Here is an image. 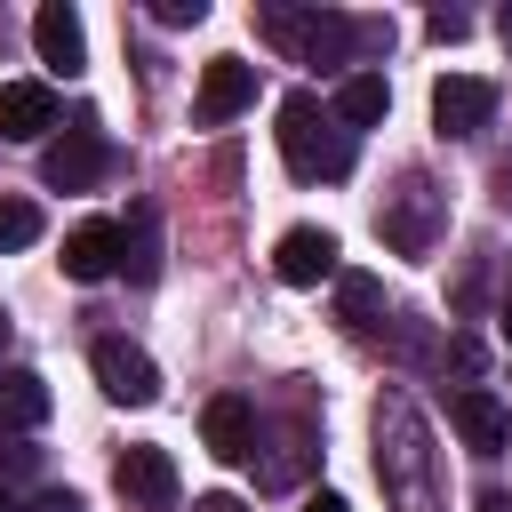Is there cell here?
Listing matches in <instances>:
<instances>
[{"label": "cell", "instance_id": "obj_1", "mask_svg": "<svg viewBox=\"0 0 512 512\" xmlns=\"http://www.w3.org/2000/svg\"><path fill=\"white\" fill-rule=\"evenodd\" d=\"M280 160L296 168V176H320V184H336V176H352V160H360V136L312 96V88H288L280 96Z\"/></svg>", "mask_w": 512, "mask_h": 512}, {"label": "cell", "instance_id": "obj_2", "mask_svg": "<svg viewBox=\"0 0 512 512\" xmlns=\"http://www.w3.org/2000/svg\"><path fill=\"white\" fill-rule=\"evenodd\" d=\"M376 480L400 512H440L432 504V448H424V416L408 392H392L376 408Z\"/></svg>", "mask_w": 512, "mask_h": 512}, {"label": "cell", "instance_id": "obj_3", "mask_svg": "<svg viewBox=\"0 0 512 512\" xmlns=\"http://www.w3.org/2000/svg\"><path fill=\"white\" fill-rule=\"evenodd\" d=\"M256 24L272 48H288L296 64H320V72L352 64V48H360V16H344V8H264Z\"/></svg>", "mask_w": 512, "mask_h": 512}, {"label": "cell", "instance_id": "obj_4", "mask_svg": "<svg viewBox=\"0 0 512 512\" xmlns=\"http://www.w3.org/2000/svg\"><path fill=\"white\" fill-rule=\"evenodd\" d=\"M376 232H384L392 256H432V240H440V192L424 176H400V192H384V208H376Z\"/></svg>", "mask_w": 512, "mask_h": 512}, {"label": "cell", "instance_id": "obj_5", "mask_svg": "<svg viewBox=\"0 0 512 512\" xmlns=\"http://www.w3.org/2000/svg\"><path fill=\"white\" fill-rule=\"evenodd\" d=\"M104 168H112V144H104L96 120H72V128L40 152V184H48V192H88V184H104Z\"/></svg>", "mask_w": 512, "mask_h": 512}, {"label": "cell", "instance_id": "obj_6", "mask_svg": "<svg viewBox=\"0 0 512 512\" xmlns=\"http://www.w3.org/2000/svg\"><path fill=\"white\" fill-rule=\"evenodd\" d=\"M88 368H96L104 400H120V408H152V400H160V368H152V352H136L128 336H96Z\"/></svg>", "mask_w": 512, "mask_h": 512}, {"label": "cell", "instance_id": "obj_7", "mask_svg": "<svg viewBox=\"0 0 512 512\" xmlns=\"http://www.w3.org/2000/svg\"><path fill=\"white\" fill-rule=\"evenodd\" d=\"M112 488L136 504V512H176V456L168 448H120V464H112Z\"/></svg>", "mask_w": 512, "mask_h": 512}, {"label": "cell", "instance_id": "obj_8", "mask_svg": "<svg viewBox=\"0 0 512 512\" xmlns=\"http://www.w3.org/2000/svg\"><path fill=\"white\" fill-rule=\"evenodd\" d=\"M448 424H456V440H464L472 456H504V448H512V408H504L488 384H464V392L448 400Z\"/></svg>", "mask_w": 512, "mask_h": 512}, {"label": "cell", "instance_id": "obj_9", "mask_svg": "<svg viewBox=\"0 0 512 512\" xmlns=\"http://www.w3.org/2000/svg\"><path fill=\"white\" fill-rule=\"evenodd\" d=\"M488 120H496V88L488 80H472V72L432 80V128L440 136H480Z\"/></svg>", "mask_w": 512, "mask_h": 512}, {"label": "cell", "instance_id": "obj_10", "mask_svg": "<svg viewBox=\"0 0 512 512\" xmlns=\"http://www.w3.org/2000/svg\"><path fill=\"white\" fill-rule=\"evenodd\" d=\"M336 232H320V224H288L280 232V248H272V272L288 280V288H320V280H336Z\"/></svg>", "mask_w": 512, "mask_h": 512}, {"label": "cell", "instance_id": "obj_11", "mask_svg": "<svg viewBox=\"0 0 512 512\" xmlns=\"http://www.w3.org/2000/svg\"><path fill=\"white\" fill-rule=\"evenodd\" d=\"M256 104V64H240V56H216L208 72H200V96H192V120L200 128H224L232 112H248Z\"/></svg>", "mask_w": 512, "mask_h": 512}, {"label": "cell", "instance_id": "obj_12", "mask_svg": "<svg viewBox=\"0 0 512 512\" xmlns=\"http://www.w3.org/2000/svg\"><path fill=\"white\" fill-rule=\"evenodd\" d=\"M256 408L240 400V392H216L208 408H200V440H208V456L216 464H240V456H256Z\"/></svg>", "mask_w": 512, "mask_h": 512}, {"label": "cell", "instance_id": "obj_13", "mask_svg": "<svg viewBox=\"0 0 512 512\" xmlns=\"http://www.w3.org/2000/svg\"><path fill=\"white\" fill-rule=\"evenodd\" d=\"M56 128V88L48 80H8L0 88V144H40Z\"/></svg>", "mask_w": 512, "mask_h": 512}, {"label": "cell", "instance_id": "obj_14", "mask_svg": "<svg viewBox=\"0 0 512 512\" xmlns=\"http://www.w3.org/2000/svg\"><path fill=\"white\" fill-rule=\"evenodd\" d=\"M32 48H40V64H48V72H64V80H72V72H88V32H80V16H72L64 0H48V8L32 16Z\"/></svg>", "mask_w": 512, "mask_h": 512}, {"label": "cell", "instance_id": "obj_15", "mask_svg": "<svg viewBox=\"0 0 512 512\" xmlns=\"http://www.w3.org/2000/svg\"><path fill=\"white\" fill-rule=\"evenodd\" d=\"M104 272H120V224L88 216L64 232V280H104Z\"/></svg>", "mask_w": 512, "mask_h": 512}, {"label": "cell", "instance_id": "obj_16", "mask_svg": "<svg viewBox=\"0 0 512 512\" xmlns=\"http://www.w3.org/2000/svg\"><path fill=\"white\" fill-rule=\"evenodd\" d=\"M120 272H128L136 288L160 280V208H152V200H136L128 224H120Z\"/></svg>", "mask_w": 512, "mask_h": 512}, {"label": "cell", "instance_id": "obj_17", "mask_svg": "<svg viewBox=\"0 0 512 512\" xmlns=\"http://www.w3.org/2000/svg\"><path fill=\"white\" fill-rule=\"evenodd\" d=\"M32 424H48V384L32 368H8L0 376V432H32Z\"/></svg>", "mask_w": 512, "mask_h": 512}, {"label": "cell", "instance_id": "obj_18", "mask_svg": "<svg viewBox=\"0 0 512 512\" xmlns=\"http://www.w3.org/2000/svg\"><path fill=\"white\" fill-rule=\"evenodd\" d=\"M384 112H392V88H384V72H352V80L336 88V120H344L352 136H360V128H376Z\"/></svg>", "mask_w": 512, "mask_h": 512}, {"label": "cell", "instance_id": "obj_19", "mask_svg": "<svg viewBox=\"0 0 512 512\" xmlns=\"http://www.w3.org/2000/svg\"><path fill=\"white\" fill-rule=\"evenodd\" d=\"M336 312H344V328H376V320H384V280L336 272Z\"/></svg>", "mask_w": 512, "mask_h": 512}, {"label": "cell", "instance_id": "obj_20", "mask_svg": "<svg viewBox=\"0 0 512 512\" xmlns=\"http://www.w3.org/2000/svg\"><path fill=\"white\" fill-rule=\"evenodd\" d=\"M32 240H40V200L0 192V248H32Z\"/></svg>", "mask_w": 512, "mask_h": 512}, {"label": "cell", "instance_id": "obj_21", "mask_svg": "<svg viewBox=\"0 0 512 512\" xmlns=\"http://www.w3.org/2000/svg\"><path fill=\"white\" fill-rule=\"evenodd\" d=\"M424 32H432V40H464V32H472V16H464V8H432V16H424Z\"/></svg>", "mask_w": 512, "mask_h": 512}, {"label": "cell", "instance_id": "obj_22", "mask_svg": "<svg viewBox=\"0 0 512 512\" xmlns=\"http://www.w3.org/2000/svg\"><path fill=\"white\" fill-rule=\"evenodd\" d=\"M152 16H160V24H200V16H208V0H160Z\"/></svg>", "mask_w": 512, "mask_h": 512}, {"label": "cell", "instance_id": "obj_23", "mask_svg": "<svg viewBox=\"0 0 512 512\" xmlns=\"http://www.w3.org/2000/svg\"><path fill=\"white\" fill-rule=\"evenodd\" d=\"M24 512H88V504H80V496H72V488H40V496H32V504H24Z\"/></svg>", "mask_w": 512, "mask_h": 512}, {"label": "cell", "instance_id": "obj_24", "mask_svg": "<svg viewBox=\"0 0 512 512\" xmlns=\"http://www.w3.org/2000/svg\"><path fill=\"white\" fill-rule=\"evenodd\" d=\"M24 464H32V448H16V440H0V480H8V472H24Z\"/></svg>", "mask_w": 512, "mask_h": 512}, {"label": "cell", "instance_id": "obj_25", "mask_svg": "<svg viewBox=\"0 0 512 512\" xmlns=\"http://www.w3.org/2000/svg\"><path fill=\"white\" fill-rule=\"evenodd\" d=\"M304 512H352V504H344V496H328V488H320V496H304Z\"/></svg>", "mask_w": 512, "mask_h": 512}, {"label": "cell", "instance_id": "obj_26", "mask_svg": "<svg viewBox=\"0 0 512 512\" xmlns=\"http://www.w3.org/2000/svg\"><path fill=\"white\" fill-rule=\"evenodd\" d=\"M192 512H248V504H240V496H200Z\"/></svg>", "mask_w": 512, "mask_h": 512}, {"label": "cell", "instance_id": "obj_27", "mask_svg": "<svg viewBox=\"0 0 512 512\" xmlns=\"http://www.w3.org/2000/svg\"><path fill=\"white\" fill-rule=\"evenodd\" d=\"M480 512H512V496L504 488H480Z\"/></svg>", "mask_w": 512, "mask_h": 512}, {"label": "cell", "instance_id": "obj_28", "mask_svg": "<svg viewBox=\"0 0 512 512\" xmlns=\"http://www.w3.org/2000/svg\"><path fill=\"white\" fill-rule=\"evenodd\" d=\"M496 336H504V344H512V296H504V312H496Z\"/></svg>", "mask_w": 512, "mask_h": 512}, {"label": "cell", "instance_id": "obj_29", "mask_svg": "<svg viewBox=\"0 0 512 512\" xmlns=\"http://www.w3.org/2000/svg\"><path fill=\"white\" fill-rule=\"evenodd\" d=\"M0 512H24V504H16V496H8V488H0Z\"/></svg>", "mask_w": 512, "mask_h": 512}, {"label": "cell", "instance_id": "obj_30", "mask_svg": "<svg viewBox=\"0 0 512 512\" xmlns=\"http://www.w3.org/2000/svg\"><path fill=\"white\" fill-rule=\"evenodd\" d=\"M0 344H8V312H0Z\"/></svg>", "mask_w": 512, "mask_h": 512}]
</instances>
